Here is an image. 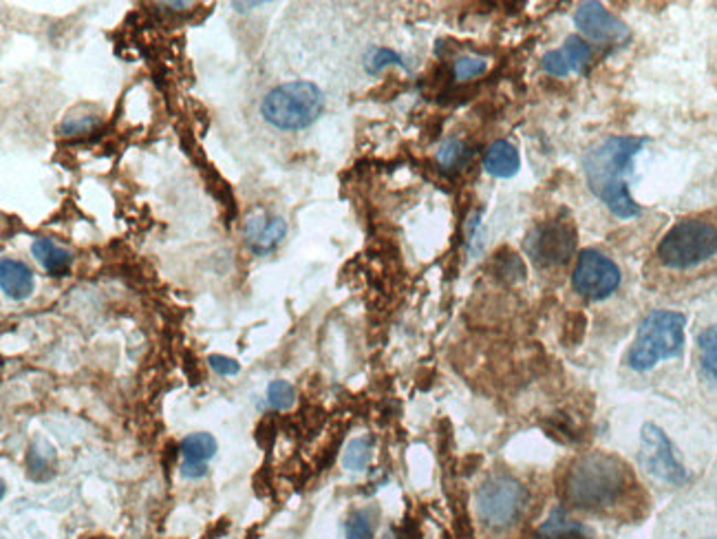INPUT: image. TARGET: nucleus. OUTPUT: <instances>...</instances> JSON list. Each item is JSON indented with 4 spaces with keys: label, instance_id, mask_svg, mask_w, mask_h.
I'll list each match as a JSON object with an SVG mask.
<instances>
[{
    "label": "nucleus",
    "instance_id": "5",
    "mask_svg": "<svg viewBox=\"0 0 717 539\" xmlns=\"http://www.w3.org/2000/svg\"><path fill=\"white\" fill-rule=\"evenodd\" d=\"M717 254V226L691 217L674 224L656 248L658 261L669 270H691Z\"/></svg>",
    "mask_w": 717,
    "mask_h": 539
},
{
    "label": "nucleus",
    "instance_id": "30",
    "mask_svg": "<svg viewBox=\"0 0 717 539\" xmlns=\"http://www.w3.org/2000/svg\"><path fill=\"white\" fill-rule=\"evenodd\" d=\"M704 539H717V537H704Z\"/></svg>",
    "mask_w": 717,
    "mask_h": 539
},
{
    "label": "nucleus",
    "instance_id": "12",
    "mask_svg": "<svg viewBox=\"0 0 717 539\" xmlns=\"http://www.w3.org/2000/svg\"><path fill=\"white\" fill-rule=\"evenodd\" d=\"M287 224L280 217H269L263 211H256L246 222V239L256 254L272 252L285 237Z\"/></svg>",
    "mask_w": 717,
    "mask_h": 539
},
{
    "label": "nucleus",
    "instance_id": "4",
    "mask_svg": "<svg viewBox=\"0 0 717 539\" xmlns=\"http://www.w3.org/2000/svg\"><path fill=\"white\" fill-rule=\"evenodd\" d=\"M325 109V96L314 83L297 80L272 89L261 102V115L280 130H301L312 126Z\"/></svg>",
    "mask_w": 717,
    "mask_h": 539
},
{
    "label": "nucleus",
    "instance_id": "1",
    "mask_svg": "<svg viewBox=\"0 0 717 539\" xmlns=\"http://www.w3.org/2000/svg\"><path fill=\"white\" fill-rule=\"evenodd\" d=\"M638 485L616 455L594 451L574 462L563 480V498L588 513H609L633 500Z\"/></svg>",
    "mask_w": 717,
    "mask_h": 539
},
{
    "label": "nucleus",
    "instance_id": "15",
    "mask_svg": "<svg viewBox=\"0 0 717 539\" xmlns=\"http://www.w3.org/2000/svg\"><path fill=\"white\" fill-rule=\"evenodd\" d=\"M537 539H594L588 526L571 519L563 509H554L539 526Z\"/></svg>",
    "mask_w": 717,
    "mask_h": 539
},
{
    "label": "nucleus",
    "instance_id": "16",
    "mask_svg": "<svg viewBox=\"0 0 717 539\" xmlns=\"http://www.w3.org/2000/svg\"><path fill=\"white\" fill-rule=\"evenodd\" d=\"M32 254L51 277L66 275L71 263H74V254H71V250H66V248L58 246L53 239H45V237H40L32 243Z\"/></svg>",
    "mask_w": 717,
    "mask_h": 539
},
{
    "label": "nucleus",
    "instance_id": "25",
    "mask_svg": "<svg viewBox=\"0 0 717 539\" xmlns=\"http://www.w3.org/2000/svg\"><path fill=\"white\" fill-rule=\"evenodd\" d=\"M98 124H100L98 115H83V117L71 115L66 122H62L60 130L62 135H83V133H91Z\"/></svg>",
    "mask_w": 717,
    "mask_h": 539
},
{
    "label": "nucleus",
    "instance_id": "24",
    "mask_svg": "<svg viewBox=\"0 0 717 539\" xmlns=\"http://www.w3.org/2000/svg\"><path fill=\"white\" fill-rule=\"evenodd\" d=\"M488 70V60L479 58V55H462L455 62V78L457 80H470L477 78L481 74H486Z\"/></svg>",
    "mask_w": 717,
    "mask_h": 539
},
{
    "label": "nucleus",
    "instance_id": "22",
    "mask_svg": "<svg viewBox=\"0 0 717 539\" xmlns=\"http://www.w3.org/2000/svg\"><path fill=\"white\" fill-rule=\"evenodd\" d=\"M468 155H470V153H468L466 145H464L462 140H455V138L442 142L440 149H438V162H440V166L446 168V171L462 166V164L468 160Z\"/></svg>",
    "mask_w": 717,
    "mask_h": 539
},
{
    "label": "nucleus",
    "instance_id": "28",
    "mask_svg": "<svg viewBox=\"0 0 717 539\" xmlns=\"http://www.w3.org/2000/svg\"><path fill=\"white\" fill-rule=\"evenodd\" d=\"M181 474H184L186 478L199 480V478H203V476L207 474V468H205V464H197V462H186V460H184V464H181Z\"/></svg>",
    "mask_w": 717,
    "mask_h": 539
},
{
    "label": "nucleus",
    "instance_id": "21",
    "mask_svg": "<svg viewBox=\"0 0 717 539\" xmlns=\"http://www.w3.org/2000/svg\"><path fill=\"white\" fill-rule=\"evenodd\" d=\"M389 64H398V66H404V70H406V64H404L402 55L395 53L393 49H387V47H374V49H369V53L365 58V70L369 74L376 76L382 70H387Z\"/></svg>",
    "mask_w": 717,
    "mask_h": 539
},
{
    "label": "nucleus",
    "instance_id": "9",
    "mask_svg": "<svg viewBox=\"0 0 717 539\" xmlns=\"http://www.w3.org/2000/svg\"><path fill=\"white\" fill-rule=\"evenodd\" d=\"M620 267L599 250H583L574 267L571 286L579 294L603 301L612 297L620 286Z\"/></svg>",
    "mask_w": 717,
    "mask_h": 539
},
{
    "label": "nucleus",
    "instance_id": "26",
    "mask_svg": "<svg viewBox=\"0 0 717 539\" xmlns=\"http://www.w3.org/2000/svg\"><path fill=\"white\" fill-rule=\"evenodd\" d=\"M51 453H42V451H38L36 449V444L32 447V451H29V455H27V474L34 478V480H38V471H42V478L47 480L49 478V474H47V468L51 466Z\"/></svg>",
    "mask_w": 717,
    "mask_h": 539
},
{
    "label": "nucleus",
    "instance_id": "18",
    "mask_svg": "<svg viewBox=\"0 0 717 539\" xmlns=\"http://www.w3.org/2000/svg\"><path fill=\"white\" fill-rule=\"evenodd\" d=\"M697 354H700V367L702 372L717 383V325L706 327L697 336Z\"/></svg>",
    "mask_w": 717,
    "mask_h": 539
},
{
    "label": "nucleus",
    "instance_id": "10",
    "mask_svg": "<svg viewBox=\"0 0 717 539\" xmlns=\"http://www.w3.org/2000/svg\"><path fill=\"white\" fill-rule=\"evenodd\" d=\"M574 23H577V27L588 38H592L596 42L620 45V42H627L631 38L629 27L620 18L609 14L605 10V5L594 3V0H588V3H581L577 8V14H574Z\"/></svg>",
    "mask_w": 717,
    "mask_h": 539
},
{
    "label": "nucleus",
    "instance_id": "7",
    "mask_svg": "<svg viewBox=\"0 0 717 539\" xmlns=\"http://www.w3.org/2000/svg\"><path fill=\"white\" fill-rule=\"evenodd\" d=\"M640 466L647 471L650 476L656 480L682 487L689 482V471L680 462L674 442L669 436L654 423H647L640 431V453H638Z\"/></svg>",
    "mask_w": 717,
    "mask_h": 539
},
{
    "label": "nucleus",
    "instance_id": "19",
    "mask_svg": "<svg viewBox=\"0 0 717 539\" xmlns=\"http://www.w3.org/2000/svg\"><path fill=\"white\" fill-rule=\"evenodd\" d=\"M372 462V440L353 438L342 451V466L347 471H365Z\"/></svg>",
    "mask_w": 717,
    "mask_h": 539
},
{
    "label": "nucleus",
    "instance_id": "23",
    "mask_svg": "<svg viewBox=\"0 0 717 539\" xmlns=\"http://www.w3.org/2000/svg\"><path fill=\"white\" fill-rule=\"evenodd\" d=\"M344 539H374V524L365 511H355L344 524Z\"/></svg>",
    "mask_w": 717,
    "mask_h": 539
},
{
    "label": "nucleus",
    "instance_id": "13",
    "mask_svg": "<svg viewBox=\"0 0 717 539\" xmlns=\"http://www.w3.org/2000/svg\"><path fill=\"white\" fill-rule=\"evenodd\" d=\"M0 288L12 301H25L34 292L32 267L16 259L0 261Z\"/></svg>",
    "mask_w": 717,
    "mask_h": 539
},
{
    "label": "nucleus",
    "instance_id": "11",
    "mask_svg": "<svg viewBox=\"0 0 717 539\" xmlns=\"http://www.w3.org/2000/svg\"><path fill=\"white\" fill-rule=\"evenodd\" d=\"M592 62V47L581 36H569L561 49L548 51L541 60L543 72L554 78L586 74Z\"/></svg>",
    "mask_w": 717,
    "mask_h": 539
},
{
    "label": "nucleus",
    "instance_id": "14",
    "mask_svg": "<svg viewBox=\"0 0 717 539\" xmlns=\"http://www.w3.org/2000/svg\"><path fill=\"white\" fill-rule=\"evenodd\" d=\"M483 168L488 175L496 179H511L521 168V155L515 145L508 140H496L488 147L483 155Z\"/></svg>",
    "mask_w": 717,
    "mask_h": 539
},
{
    "label": "nucleus",
    "instance_id": "6",
    "mask_svg": "<svg viewBox=\"0 0 717 539\" xmlns=\"http://www.w3.org/2000/svg\"><path fill=\"white\" fill-rule=\"evenodd\" d=\"M528 502L530 496L526 487L511 476L488 478L475 496L477 515L483 522V526L492 530H504L515 526L526 513Z\"/></svg>",
    "mask_w": 717,
    "mask_h": 539
},
{
    "label": "nucleus",
    "instance_id": "17",
    "mask_svg": "<svg viewBox=\"0 0 717 539\" xmlns=\"http://www.w3.org/2000/svg\"><path fill=\"white\" fill-rule=\"evenodd\" d=\"M179 451L186 462L205 464L214 457V453H217V440H214L212 434H205V431L190 434L188 438H184Z\"/></svg>",
    "mask_w": 717,
    "mask_h": 539
},
{
    "label": "nucleus",
    "instance_id": "2",
    "mask_svg": "<svg viewBox=\"0 0 717 539\" xmlns=\"http://www.w3.org/2000/svg\"><path fill=\"white\" fill-rule=\"evenodd\" d=\"M647 142V138H636V135H609L583 158V173L590 190L620 220H633L642 213L627 188L625 175Z\"/></svg>",
    "mask_w": 717,
    "mask_h": 539
},
{
    "label": "nucleus",
    "instance_id": "27",
    "mask_svg": "<svg viewBox=\"0 0 717 539\" xmlns=\"http://www.w3.org/2000/svg\"><path fill=\"white\" fill-rule=\"evenodd\" d=\"M207 365H210L212 372H217L219 376H237L241 372V365L235 359L219 356V354L207 356Z\"/></svg>",
    "mask_w": 717,
    "mask_h": 539
},
{
    "label": "nucleus",
    "instance_id": "29",
    "mask_svg": "<svg viewBox=\"0 0 717 539\" xmlns=\"http://www.w3.org/2000/svg\"><path fill=\"white\" fill-rule=\"evenodd\" d=\"M263 3H256V0H254V3H232V8H237V12H248L250 8H261Z\"/></svg>",
    "mask_w": 717,
    "mask_h": 539
},
{
    "label": "nucleus",
    "instance_id": "3",
    "mask_svg": "<svg viewBox=\"0 0 717 539\" xmlns=\"http://www.w3.org/2000/svg\"><path fill=\"white\" fill-rule=\"evenodd\" d=\"M687 316L674 310H654L638 325L636 339L625 363L633 372H650L663 361L680 359L684 352Z\"/></svg>",
    "mask_w": 717,
    "mask_h": 539
},
{
    "label": "nucleus",
    "instance_id": "20",
    "mask_svg": "<svg viewBox=\"0 0 717 539\" xmlns=\"http://www.w3.org/2000/svg\"><path fill=\"white\" fill-rule=\"evenodd\" d=\"M297 402V391L292 387V383L287 380H272L267 385V404L276 412H287L292 410Z\"/></svg>",
    "mask_w": 717,
    "mask_h": 539
},
{
    "label": "nucleus",
    "instance_id": "31",
    "mask_svg": "<svg viewBox=\"0 0 717 539\" xmlns=\"http://www.w3.org/2000/svg\"><path fill=\"white\" fill-rule=\"evenodd\" d=\"M96 539H104V537H96Z\"/></svg>",
    "mask_w": 717,
    "mask_h": 539
},
{
    "label": "nucleus",
    "instance_id": "8",
    "mask_svg": "<svg viewBox=\"0 0 717 539\" xmlns=\"http://www.w3.org/2000/svg\"><path fill=\"white\" fill-rule=\"evenodd\" d=\"M574 250H577V228L563 217L539 224L526 237V252L539 267L563 265Z\"/></svg>",
    "mask_w": 717,
    "mask_h": 539
}]
</instances>
